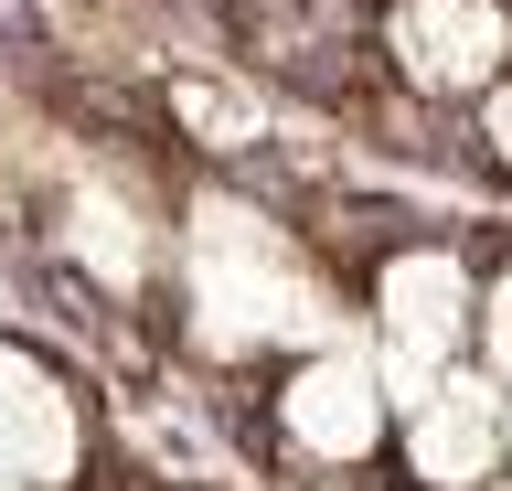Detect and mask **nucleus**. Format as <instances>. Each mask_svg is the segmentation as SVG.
I'll list each match as a JSON object with an SVG mask.
<instances>
[{
  "instance_id": "1",
  "label": "nucleus",
  "mask_w": 512,
  "mask_h": 491,
  "mask_svg": "<svg viewBox=\"0 0 512 491\" xmlns=\"http://www.w3.org/2000/svg\"><path fill=\"white\" fill-rule=\"evenodd\" d=\"M395 374L374 363V342H299V353L256 363L235 395V438L256 449L267 481L299 491H374L395 459Z\"/></svg>"
},
{
  "instance_id": "2",
  "label": "nucleus",
  "mask_w": 512,
  "mask_h": 491,
  "mask_svg": "<svg viewBox=\"0 0 512 491\" xmlns=\"http://www.w3.org/2000/svg\"><path fill=\"white\" fill-rule=\"evenodd\" d=\"M342 321L374 342V363L395 374V395L459 374L480 342V225L448 214H395L363 246V267L342 278Z\"/></svg>"
},
{
  "instance_id": "3",
  "label": "nucleus",
  "mask_w": 512,
  "mask_h": 491,
  "mask_svg": "<svg viewBox=\"0 0 512 491\" xmlns=\"http://www.w3.org/2000/svg\"><path fill=\"white\" fill-rule=\"evenodd\" d=\"M107 459L118 438H107L86 363L54 331L0 321V491H96Z\"/></svg>"
},
{
  "instance_id": "4",
  "label": "nucleus",
  "mask_w": 512,
  "mask_h": 491,
  "mask_svg": "<svg viewBox=\"0 0 512 491\" xmlns=\"http://www.w3.org/2000/svg\"><path fill=\"white\" fill-rule=\"evenodd\" d=\"M374 75L438 118H470L512 86V0H374Z\"/></svg>"
},
{
  "instance_id": "5",
  "label": "nucleus",
  "mask_w": 512,
  "mask_h": 491,
  "mask_svg": "<svg viewBox=\"0 0 512 491\" xmlns=\"http://www.w3.org/2000/svg\"><path fill=\"white\" fill-rule=\"evenodd\" d=\"M395 491H502L512 481V427H502V385L459 363L438 385H416L395 406V459H384Z\"/></svg>"
},
{
  "instance_id": "6",
  "label": "nucleus",
  "mask_w": 512,
  "mask_h": 491,
  "mask_svg": "<svg viewBox=\"0 0 512 491\" xmlns=\"http://www.w3.org/2000/svg\"><path fill=\"white\" fill-rule=\"evenodd\" d=\"M502 427H512V395H502Z\"/></svg>"
},
{
  "instance_id": "7",
  "label": "nucleus",
  "mask_w": 512,
  "mask_h": 491,
  "mask_svg": "<svg viewBox=\"0 0 512 491\" xmlns=\"http://www.w3.org/2000/svg\"><path fill=\"white\" fill-rule=\"evenodd\" d=\"M502 97H512V86H502Z\"/></svg>"
}]
</instances>
